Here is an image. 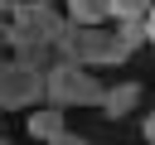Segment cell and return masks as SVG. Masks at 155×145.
I'll use <instances>...</instances> for the list:
<instances>
[{
  "mask_svg": "<svg viewBox=\"0 0 155 145\" xmlns=\"http://www.w3.org/2000/svg\"><path fill=\"white\" fill-rule=\"evenodd\" d=\"M140 82H111V87H102V97H97V111L107 116V121H121V116H131L136 106H140Z\"/></svg>",
  "mask_w": 155,
  "mask_h": 145,
  "instance_id": "5b68a950",
  "label": "cell"
},
{
  "mask_svg": "<svg viewBox=\"0 0 155 145\" xmlns=\"http://www.w3.org/2000/svg\"><path fill=\"white\" fill-rule=\"evenodd\" d=\"M5 48H10V19L0 14V53H5Z\"/></svg>",
  "mask_w": 155,
  "mask_h": 145,
  "instance_id": "8fae6325",
  "label": "cell"
},
{
  "mask_svg": "<svg viewBox=\"0 0 155 145\" xmlns=\"http://www.w3.org/2000/svg\"><path fill=\"white\" fill-rule=\"evenodd\" d=\"M140 135H145V140L155 145V111H145V121H140Z\"/></svg>",
  "mask_w": 155,
  "mask_h": 145,
  "instance_id": "30bf717a",
  "label": "cell"
},
{
  "mask_svg": "<svg viewBox=\"0 0 155 145\" xmlns=\"http://www.w3.org/2000/svg\"><path fill=\"white\" fill-rule=\"evenodd\" d=\"M150 0H107V19H145Z\"/></svg>",
  "mask_w": 155,
  "mask_h": 145,
  "instance_id": "52a82bcc",
  "label": "cell"
},
{
  "mask_svg": "<svg viewBox=\"0 0 155 145\" xmlns=\"http://www.w3.org/2000/svg\"><path fill=\"white\" fill-rule=\"evenodd\" d=\"M0 140H5V111H0Z\"/></svg>",
  "mask_w": 155,
  "mask_h": 145,
  "instance_id": "4fadbf2b",
  "label": "cell"
},
{
  "mask_svg": "<svg viewBox=\"0 0 155 145\" xmlns=\"http://www.w3.org/2000/svg\"><path fill=\"white\" fill-rule=\"evenodd\" d=\"M140 24H145V44L155 48V0H150V10H145V19H140Z\"/></svg>",
  "mask_w": 155,
  "mask_h": 145,
  "instance_id": "9c48e42d",
  "label": "cell"
},
{
  "mask_svg": "<svg viewBox=\"0 0 155 145\" xmlns=\"http://www.w3.org/2000/svg\"><path fill=\"white\" fill-rule=\"evenodd\" d=\"M24 130H29L34 140H82V135L68 130V111L53 106V102H34L29 116H24Z\"/></svg>",
  "mask_w": 155,
  "mask_h": 145,
  "instance_id": "277c9868",
  "label": "cell"
},
{
  "mask_svg": "<svg viewBox=\"0 0 155 145\" xmlns=\"http://www.w3.org/2000/svg\"><path fill=\"white\" fill-rule=\"evenodd\" d=\"M53 53L73 58L82 68H116V63L131 58V48L116 39V29H107V24H73V19H63V29L53 39Z\"/></svg>",
  "mask_w": 155,
  "mask_h": 145,
  "instance_id": "6da1fadb",
  "label": "cell"
},
{
  "mask_svg": "<svg viewBox=\"0 0 155 145\" xmlns=\"http://www.w3.org/2000/svg\"><path fill=\"white\" fill-rule=\"evenodd\" d=\"M19 5H24V0H19ZM44 5H58V0H44Z\"/></svg>",
  "mask_w": 155,
  "mask_h": 145,
  "instance_id": "5bb4252c",
  "label": "cell"
},
{
  "mask_svg": "<svg viewBox=\"0 0 155 145\" xmlns=\"http://www.w3.org/2000/svg\"><path fill=\"white\" fill-rule=\"evenodd\" d=\"M15 5H19V0H0V14L10 19V14H15Z\"/></svg>",
  "mask_w": 155,
  "mask_h": 145,
  "instance_id": "7c38bea8",
  "label": "cell"
},
{
  "mask_svg": "<svg viewBox=\"0 0 155 145\" xmlns=\"http://www.w3.org/2000/svg\"><path fill=\"white\" fill-rule=\"evenodd\" d=\"M102 77L92 72V68H82V63H73V58H53V63H44V102H53V106H63V111H82V106H97V97H102Z\"/></svg>",
  "mask_w": 155,
  "mask_h": 145,
  "instance_id": "7a4b0ae2",
  "label": "cell"
},
{
  "mask_svg": "<svg viewBox=\"0 0 155 145\" xmlns=\"http://www.w3.org/2000/svg\"><path fill=\"white\" fill-rule=\"evenodd\" d=\"M58 10L73 24H107V0H58Z\"/></svg>",
  "mask_w": 155,
  "mask_h": 145,
  "instance_id": "8992f818",
  "label": "cell"
},
{
  "mask_svg": "<svg viewBox=\"0 0 155 145\" xmlns=\"http://www.w3.org/2000/svg\"><path fill=\"white\" fill-rule=\"evenodd\" d=\"M111 29H116V39H121V44H126L131 53H136V48L145 44V24H140V19H116Z\"/></svg>",
  "mask_w": 155,
  "mask_h": 145,
  "instance_id": "ba28073f",
  "label": "cell"
},
{
  "mask_svg": "<svg viewBox=\"0 0 155 145\" xmlns=\"http://www.w3.org/2000/svg\"><path fill=\"white\" fill-rule=\"evenodd\" d=\"M34 102H44V63L0 53V111H29Z\"/></svg>",
  "mask_w": 155,
  "mask_h": 145,
  "instance_id": "3957f363",
  "label": "cell"
}]
</instances>
